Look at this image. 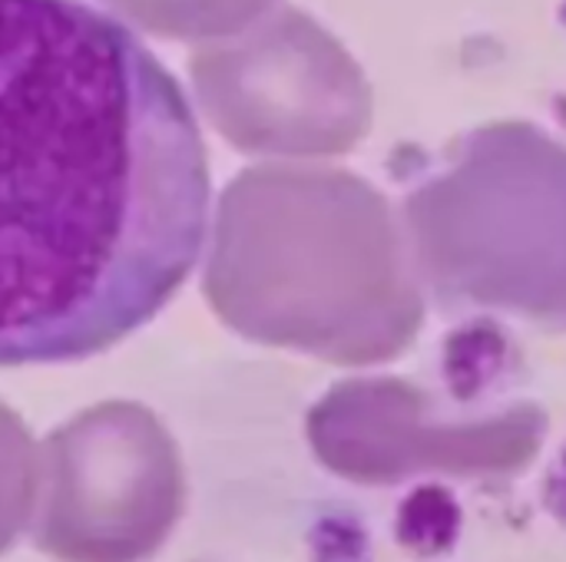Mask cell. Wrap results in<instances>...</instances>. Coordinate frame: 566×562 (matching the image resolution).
Instances as JSON below:
<instances>
[{"label":"cell","instance_id":"6da1fadb","mask_svg":"<svg viewBox=\"0 0 566 562\" xmlns=\"http://www.w3.org/2000/svg\"><path fill=\"white\" fill-rule=\"evenodd\" d=\"M209 212L206 142L159 56L86 0H0V368L149 325Z\"/></svg>","mask_w":566,"mask_h":562},{"label":"cell","instance_id":"277c9868","mask_svg":"<svg viewBox=\"0 0 566 562\" xmlns=\"http://www.w3.org/2000/svg\"><path fill=\"white\" fill-rule=\"evenodd\" d=\"M83 467V533L66 556L80 562H129L166 530L176 503V470L169 447L146 444L119 421L106 431V447H90Z\"/></svg>","mask_w":566,"mask_h":562},{"label":"cell","instance_id":"3957f363","mask_svg":"<svg viewBox=\"0 0 566 562\" xmlns=\"http://www.w3.org/2000/svg\"><path fill=\"white\" fill-rule=\"evenodd\" d=\"M318 431L328 464L361 484L501 480L534 464L547 437V414L531 401L464 414L428 388L375 378L338 391Z\"/></svg>","mask_w":566,"mask_h":562},{"label":"cell","instance_id":"7a4b0ae2","mask_svg":"<svg viewBox=\"0 0 566 562\" xmlns=\"http://www.w3.org/2000/svg\"><path fill=\"white\" fill-rule=\"evenodd\" d=\"M424 291L566 335V142L531 119L484 123L405 195Z\"/></svg>","mask_w":566,"mask_h":562}]
</instances>
